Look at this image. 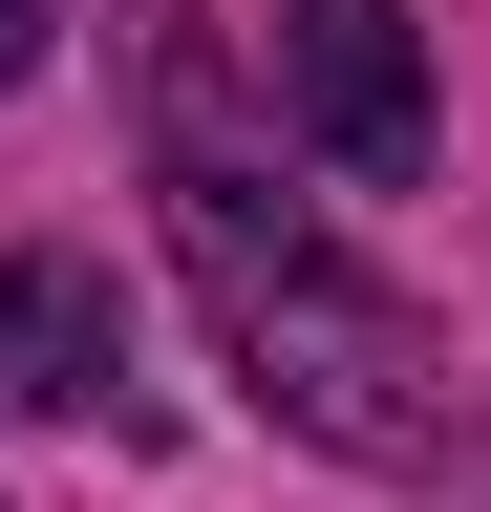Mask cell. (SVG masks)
Returning a JSON list of instances; mask_svg holds the SVG:
<instances>
[{"instance_id": "cell-1", "label": "cell", "mask_w": 491, "mask_h": 512, "mask_svg": "<svg viewBox=\"0 0 491 512\" xmlns=\"http://www.w3.org/2000/svg\"><path fill=\"white\" fill-rule=\"evenodd\" d=\"M150 192H171V256H193L214 342H235V384H257V427L342 448V470H427V448H449V342H427V299H385V278H363V256L257 171V150H235L193 64H171Z\"/></svg>"}, {"instance_id": "cell-2", "label": "cell", "mask_w": 491, "mask_h": 512, "mask_svg": "<svg viewBox=\"0 0 491 512\" xmlns=\"http://www.w3.org/2000/svg\"><path fill=\"white\" fill-rule=\"evenodd\" d=\"M278 107H299V150L342 192H406L427 171V43H406V0H278Z\"/></svg>"}, {"instance_id": "cell-3", "label": "cell", "mask_w": 491, "mask_h": 512, "mask_svg": "<svg viewBox=\"0 0 491 512\" xmlns=\"http://www.w3.org/2000/svg\"><path fill=\"white\" fill-rule=\"evenodd\" d=\"M107 384V278L86 256H0V406H86Z\"/></svg>"}, {"instance_id": "cell-4", "label": "cell", "mask_w": 491, "mask_h": 512, "mask_svg": "<svg viewBox=\"0 0 491 512\" xmlns=\"http://www.w3.org/2000/svg\"><path fill=\"white\" fill-rule=\"evenodd\" d=\"M22 64H43V0H0V86H22Z\"/></svg>"}]
</instances>
